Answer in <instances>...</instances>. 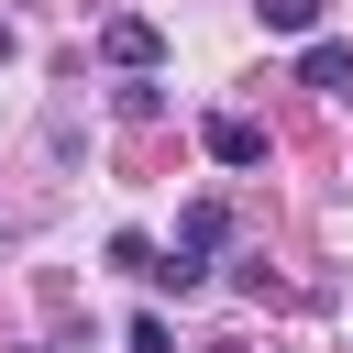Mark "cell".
Returning <instances> with one entry per match:
<instances>
[{
  "instance_id": "5b68a950",
  "label": "cell",
  "mask_w": 353,
  "mask_h": 353,
  "mask_svg": "<svg viewBox=\"0 0 353 353\" xmlns=\"http://www.w3.org/2000/svg\"><path fill=\"white\" fill-rule=\"evenodd\" d=\"M11 44H22V33H11V22H0V66H11Z\"/></svg>"
},
{
  "instance_id": "6da1fadb",
  "label": "cell",
  "mask_w": 353,
  "mask_h": 353,
  "mask_svg": "<svg viewBox=\"0 0 353 353\" xmlns=\"http://www.w3.org/2000/svg\"><path fill=\"white\" fill-rule=\"evenodd\" d=\"M99 55H110V66H121V77H154V66H165V33H154V22H143V11H121V22H110V33H99Z\"/></svg>"
},
{
  "instance_id": "7a4b0ae2",
  "label": "cell",
  "mask_w": 353,
  "mask_h": 353,
  "mask_svg": "<svg viewBox=\"0 0 353 353\" xmlns=\"http://www.w3.org/2000/svg\"><path fill=\"white\" fill-rule=\"evenodd\" d=\"M199 143H210V165H265V121H254V110H210Z\"/></svg>"
},
{
  "instance_id": "277c9868",
  "label": "cell",
  "mask_w": 353,
  "mask_h": 353,
  "mask_svg": "<svg viewBox=\"0 0 353 353\" xmlns=\"http://www.w3.org/2000/svg\"><path fill=\"white\" fill-rule=\"evenodd\" d=\"M254 22H265V33H309V22H320V0H254Z\"/></svg>"
},
{
  "instance_id": "3957f363",
  "label": "cell",
  "mask_w": 353,
  "mask_h": 353,
  "mask_svg": "<svg viewBox=\"0 0 353 353\" xmlns=\"http://www.w3.org/2000/svg\"><path fill=\"white\" fill-rule=\"evenodd\" d=\"M298 77H309V88H331V99H353V44H309V55H298Z\"/></svg>"
}]
</instances>
